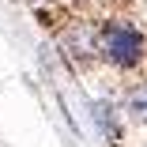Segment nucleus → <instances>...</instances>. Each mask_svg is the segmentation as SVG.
<instances>
[{"label": "nucleus", "instance_id": "f257e3e1", "mask_svg": "<svg viewBox=\"0 0 147 147\" xmlns=\"http://www.w3.org/2000/svg\"><path fill=\"white\" fill-rule=\"evenodd\" d=\"M91 49L102 57V61H109L113 68H136L143 61V34L132 23H125V19H109L94 34Z\"/></svg>", "mask_w": 147, "mask_h": 147}, {"label": "nucleus", "instance_id": "f03ea898", "mask_svg": "<svg viewBox=\"0 0 147 147\" xmlns=\"http://www.w3.org/2000/svg\"><path fill=\"white\" fill-rule=\"evenodd\" d=\"M128 117H132V121H143L147 125V83H140L136 87V91H128Z\"/></svg>", "mask_w": 147, "mask_h": 147}]
</instances>
